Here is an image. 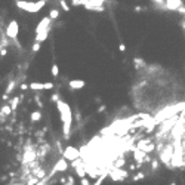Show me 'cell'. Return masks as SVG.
I'll use <instances>...</instances> for the list:
<instances>
[{"instance_id": "cell-18", "label": "cell", "mask_w": 185, "mask_h": 185, "mask_svg": "<svg viewBox=\"0 0 185 185\" xmlns=\"http://www.w3.org/2000/svg\"><path fill=\"white\" fill-rule=\"evenodd\" d=\"M50 71H52V76H53V77H58V76H59V67L57 65V64H52Z\"/></svg>"}, {"instance_id": "cell-3", "label": "cell", "mask_w": 185, "mask_h": 185, "mask_svg": "<svg viewBox=\"0 0 185 185\" xmlns=\"http://www.w3.org/2000/svg\"><path fill=\"white\" fill-rule=\"evenodd\" d=\"M104 2L102 0H83V6L87 9V11H95V12H102L105 9Z\"/></svg>"}, {"instance_id": "cell-20", "label": "cell", "mask_w": 185, "mask_h": 185, "mask_svg": "<svg viewBox=\"0 0 185 185\" xmlns=\"http://www.w3.org/2000/svg\"><path fill=\"white\" fill-rule=\"evenodd\" d=\"M107 175H108V173L105 172V173L102 175L101 178H98V179H96V181H95L93 184H89V185H101V184H102V182H104V179H105V178H107Z\"/></svg>"}, {"instance_id": "cell-8", "label": "cell", "mask_w": 185, "mask_h": 185, "mask_svg": "<svg viewBox=\"0 0 185 185\" xmlns=\"http://www.w3.org/2000/svg\"><path fill=\"white\" fill-rule=\"evenodd\" d=\"M67 167H68L67 160L61 159V160H58V163L55 164V167H53V173H55V172H64V170H67Z\"/></svg>"}, {"instance_id": "cell-31", "label": "cell", "mask_w": 185, "mask_h": 185, "mask_svg": "<svg viewBox=\"0 0 185 185\" xmlns=\"http://www.w3.org/2000/svg\"><path fill=\"white\" fill-rule=\"evenodd\" d=\"M67 181H68V185H74V178H73V176H68Z\"/></svg>"}, {"instance_id": "cell-7", "label": "cell", "mask_w": 185, "mask_h": 185, "mask_svg": "<svg viewBox=\"0 0 185 185\" xmlns=\"http://www.w3.org/2000/svg\"><path fill=\"white\" fill-rule=\"evenodd\" d=\"M164 5H166V9H169V11H179L184 6V3L181 0H167V2H164Z\"/></svg>"}, {"instance_id": "cell-1", "label": "cell", "mask_w": 185, "mask_h": 185, "mask_svg": "<svg viewBox=\"0 0 185 185\" xmlns=\"http://www.w3.org/2000/svg\"><path fill=\"white\" fill-rule=\"evenodd\" d=\"M57 108H58L59 114H61V122H62V132H64V138H70V130H71V125H73V111L68 102L59 99L57 102Z\"/></svg>"}, {"instance_id": "cell-25", "label": "cell", "mask_w": 185, "mask_h": 185, "mask_svg": "<svg viewBox=\"0 0 185 185\" xmlns=\"http://www.w3.org/2000/svg\"><path fill=\"white\" fill-rule=\"evenodd\" d=\"M50 101H52V102H55V104H57V102H58V101H59V96H58V93H53V95H52V96H50Z\"/></svg>"}, {"instance_id": "cell-33", "label": "cell", "mask_w": 185, "mask_h": 185, "mask_svg": "<svg viewBox=\"0 0 185 185\" xmlns=\"http://www.w3.org/2000/svg\"><path fill=\"white\" fill-rule=\"evenodd\" d=\"M104 110H105V105H102L101 108H98V113H101V111H104Z\"/></svg>"}, {"instance_id": "cell-16", "label": "cell", "mask_w": 185, "mask_h": 185, "mask_svg": "<svg viewBox=\"0 0 185 185\" xmlns=\"http://www.w3.org/2000/svg\"><path fill=\"white\" fill-rule=\"evenodd\" d=\"M30 118H31V122H33V123H34V122H39V120L42 118V113H40V111H33Z\"/></svg>"}, {"instance_id": "cell-17", "label": "cell", "mask_w": 185, "mask_h": 185, "mask_svg": "<svg viewBox=\"0 0 185 185\" xmlns=\"http://www.w3.org/2000/svg\"><path fill=\"white\" fill-rule=\"evenodd\" d=\"M59 18V12L58 9H50V13H49V19L53 21V19H58Z\"/></svg>"}, {"instance_id": "cell-34", "label": "cell", "mask_w": 185, "mask_h": 185, "mask_svg": "<svg viewBox=\"0 0 185 185\" xmlns=\"http://www.w3.org/2000/svg\"><path fill=\"white\" fill-rule=\"evenodd\" d=\"M156 167H157V160H154V162H152V169H156Z\"/></svg>"}, {"instance_id": "cell-14", "label": "cell", "mask_w": 185, "mask_h": 185, "mask_svg": "<svg viewBox=\"0 0 185 185\" xmlns=\"http://www.w3.org/2000/svg\"><path fill=\"white\" fill-rule=\"evenodd\" d=\"M144 156H145V154H144V152H142V151H141V150H138V148L135 150V154H133V157H135V160H138V162H144V160H142V159H145Z\"/></svg>"}, {"instance_id": "cell-6", "label": "cell", "mask_w": 185, "mask_h": 185, "mask_svg": "<svg viewBox=\"0 0 185 185\" xmlns=\"http://www.w3.org/2000/svg\"><path fill=\"white\" fill-rule=\"evenodd\" d=\"M49 25H50V19H49V16H45L40 22L36 25V34H40V33H43L45 30H47L49 28Z\"/></svg>"}, {"instance_id": "cell-26", "label": "cell", "mask_w": 185, "mask_h": 185, "mask_svg": "<svg viewBox=\"0 0 185 185\" xmlns=\"http://www.w3.org/2000/svg\"><path fill=\"white\" fill-rule=\"evenodd\" d=\"M71 5L73 6H83V0H73Z\"/></svg>"}, {"instance_id": "cell-24", "label": "cell", "mask_w": 185, "mask_h": 185, "mask_svg": "<svg viewBox=\"0 0 185 185\" xmlns=\"http://www.w3.org/2000/svg\"><path fill=\"white\" fill-rule=\"evenodd\" d=\"M40 47H42V45H40V43H34V45L31 46V50L36 53V52H39V50H40Z\"/></svg>"}, {"instance_id": "cell-21", "label": "cell", "mask_w": 185, "mask_h": 185, "mask_svg": "<svg viewBox=\"0 0 185 185\" xmlns=\"http://www.w3.org/2000/svg\"><path fill=\"white\" fill-rule=\"evenodd\" d=\"M59 5H61V8H62V9H64L65 12H70V11H71V8L68 6V3H67L65 0H61V2H59Z\"/></svg>"}, {"instance_id": "cell-27", "label": "cell", "mask_w": 185, "mask_h": 185, "mask_svg": "<svg viewBox=\"0 0 185 185\" xmlns=\"http://www.w3.org/2000/svg\"><path fill=\"white\" fill-rule=\"evenodd\" d=\"M89 184H91L89 178H83V179H80V185H89Z\"/></svg>"}, {"instance_id": "cell-22", "label": "cell", "mask_w": 185, "mask_h": 185, "mask_svg": "<svg viewBox=\"0 0 185 185\" xmlns=\"http://www.w3.org/2000/svg\"><path fill=\"white\" fill-rule=\"evenodd\" d=\"M13 87H15V81L12 80L11 83L8 84V87H6V93H5V95H9V93H11L12 91H13Z\"/></svg>"}, {"instance_id": "cell-29", "label": "cell", "mask_w": 185, "mask_h": 185, "mask_svg": "<svg viewBox=\"0 0 185 185\" xmlns=\"http://www.w3.org/2000/svg\"><path fill=\"white\" fill-rule=\"evenodd\" d=\"M118 50H120V52H125V50H126V45H125V43H120V45H118Z\"/></svg>"}, {"instance_id": "cell-10", "label": "cell", "mask_w": 185, "mask_h": 185, "mask_svg": "<svg viewBox=\"0 0 185 185\" xmlns=\"http://www.w3.org/2000/svg\"><path fill=\"white\" fill-rule=\"evenodd\" d=\"M49 30H50V27H49L47 30H45L43 33H40V34H36L34 43H40V45H42V42H45V40L47 39V36H49Z\"/></svg>"}, {"instance_id": "cell-23", "label": "cell", "mask_w": 185, "mask_h": 185, "mask_svg": "<svg viewBox=\"0 0 185 185\" xmlns=\"http://www.w3.org/2000/svg\"><path fill=\"white\" fill-rule=\"evenodd\" d=\"M49 89H53V83H52V81L43 83V91H49Z\"/></svg>"}, {"instance_id": "cell-9", "label": "cell", "mask_w": 185, "mask_h": 185, "mask_svg": "<svg viewBox=\"0 0 185 185\" xmlns=\"http://www.w3.org/2000/svg\"><path fill=\"white\" fill-rule=\"evenodd\" d=\"M84 80H70L68 86L71 87V89H74V91H80V89H83L84 87Z\"/></svg>"}, {"instance_id": "cell-4", "label": "cell", "mask_w": 185, "mask_h": 185, "mask_svg": "<svg viewBox=\"0 0 185 185\" xmlns=\"http://www.w3.org/2000/svg\"><path fill=\"white\" fill-rule=\"evenodd\" d=\"M18 33H19V24L16 19H12L11 22L8 24V27H6V36L12 39V40H15L16 37H18Z\"/></svg>"}, {"instance_id": "cell-28", "label": "cell", "mask_w": 185, "mask_h": 185, "mask_svg": "<svg viewBox=\"0 0 185 185\" xmlns=\"http://www.w3.org/2000/svg\"><path fill=\"white\" fill-rule=\"evenodd\" d=\"M8 55V49L6 47H2L0 49V57H6Z\"/></svg>"}, {"instance_id": "cell-19", "label": "cell", "mask_w": 185, "mask_h": 185, "mask_svg": "<svg viewBox=\"0 0 185 185\" xmlns=\"http://www.w3.org/2000/svg\"><path fill=\"white\" fill-rule=\"evenodd\" d=\"M19 105V98L18 96H15L13 99H12V104H11V110L13 111V110H16V107Z\"/></svg>"}, {"instance_id": "cell-15", "label": "cell", "mask_w": 185, "mask_h": 185, "mask_svg": "<svg viewBox=\"0 0 185 185\" xmlns=\"http://www.w3.org/2000/svg\"><path fill=\"white\" fill-rule=\"evenodd\" d=\"M36 159V154L31 151V152H25L24 154V162H33Z\"/></svg>"}, {"instance_id": "cell-30", "label": "cell", "mask_w": 185, "mask_h": 185, "mask_svg": "<svg viewBox=\"0 0 185 185\" xmlns=\"http://www.w3.org/2000/svg\"><path fill=\"white\" fill-rule=\"evenodd\" d=\"M144 178V173H138L136 176H133V181H139V179H142Z\"/></svg>"}, {"instance_id": "cell-2", "label": "cell", "mask_w": 185, "mask_h": 185, "mask_svg": "<svg viewBox=\"0 0 185 185\" xmlns=\"http://www.w3.org/2000/svg\"><path fill=\"white\" fill-rule=\"evenodd\" d=\"M15 5L21 11L36 13V12H39L40 9H43V6L46 5V2L45 0H42V2H21V0H18V2H15Z\"/></svg>"}, {"instance_id": "cell-32", "label": "cell", "mask_w": 185, "mask_h": 185, "mask_svg": "<svg viewBox=\"0 0 185 185\" xmlns=\"http://www.w3.org/2000/svg\"><path fill=\"white\" fill-rule=\"evenodd\" d=\"M19 89H21V91H27V89H28V84H25V83H22V84L19 86Z\"/></svg>"}, {"instance_id": "cell-13", "label": "cell", "mask_w": 185, "mask_h": 185, "mask_svg": "<svg viewBox=\"0 0 185 185\" xmlns=\"http://www.w3.org/2000/svg\"><path fill=\"white\" fill-rule=\"evenodd\" d=\"M30 89H33V91H43V83H37V81H33V83H30V86H28Z\"/></svg>"}, {"instance_id": "cell-12", "label": "cell", "mask_w": 185, "mask_h": 185, "mask_svg": "<svg viewBox=\"0 0 185 185\" xmlns=\"http://www.w3.org/2000/svg\"><path fill=\"white\" fill-rule=\"evenodd\" d=\"M11 113H12L11 105H3V107H2V110H0V116H2V117H8Z\"/></svg>"}, {"instance_id": "cell-5", "label": "cell", "mask_w": 185, "mask_h": 185, "mask_svg": "<svg viewBox=\"0 0 185 185\" xmlns=\"http://www.w3.org/2000/svg\"><path fill=\"white\" fill-rule=\"evenodd\" d=\"M62 154H64V157H62L64 160H73V162H76L80 152H79V150H76L74 147H67Z\"/></svg>"}, {"instance_id": "cell-11", "label": "cell", "mask_w": 185, "mask_h": 185, "mask_svg": "<svg viewBox=\"0 0 185 185\" xmlns=\"http://www.w3.org/2000/svg\"><path fill=\"white\" fill-rule=\"evenodd\" d=\"M73 166L76 167V173H77V176L80 178V179H83V178H86V172H84V169L81 167L79 163H76V162H73Z\"/></svg>"}]
</instances>
